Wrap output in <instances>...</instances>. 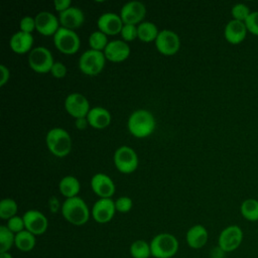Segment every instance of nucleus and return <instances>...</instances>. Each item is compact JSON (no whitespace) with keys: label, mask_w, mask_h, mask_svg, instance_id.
Masks as SVG:
<instances>
[{"label":"nucleus","mask_w":258,"mask_h":258,"mask_svg":"<svg viewBox=\"0 0 258 258\" xmlns=\"http://www.w3.org/2000/svg\"><path fill=\"white\" fill-rule=\"evenodd\" d=\"M155 125L154 116L145 109H138L132 112L127 121L129 132L137 138H145L151 135L155 129Z\"/></svg>","instance_id":"f257e3e1"},{"label":"nucleus","mask_w":258,"mask_h":258,"mask_svg":"<svg viewBox=\"0 0 258 258\" xmlns=\"http://www.w3.org/2000/svg\"><path fill=\"white\" fill-rule=\"evenodd\" d=\"M61 215L75 226L85 225L90 218V211L85 201L80 197L67 199L61 205Z\"/></svg>","instance_id":"f03ea898"},{"label":"nucleus","mask_w":258,"mask_h":258,"mask_svg":"<svg viewBox=\"0 0 258 258\" xmlns=\"http://www.w3.org/2000/svg\"><path fill=\"white\" fill-rule=\"evenodd\" d=\"M45 143L51 154L60 158L69 155L73 147L69 132L60 127L51 128L46 133Z\"/></svg>","instance_id":"7ed1b4c3"},{"label":"nucleus","mask_w":258,"mask_h":258,"mask_svg":"<svg viewBox=\"0 0 258 258\" xmlns=\"http://www.w3.org/2000/svg\"><path fill=\"white\" fill-rule=\"evenodd\" d=\"M151 255L155 258H171L178 250L177 239L169 233H161L150 242Z\"/></svg>","instance_id":"20e7f679"},{"label":"nucleus","mask_w":258,"mask_h":258,"mask_svg":"<svg viewBox=\"0 0 258 258\" xmlns=\"http://www.w3.org/2000/svg\"><path fill=\"white\" fill-rule=\"evenodd\" d=\"M105 54L103 51H98L94 49H88L82 53L79 58V69L87 76H97L99 75L105 67Z\"/></svg>","instance_id":"39448f33"},{"label":"nucleus","mask_w":258,"mask_h":258,"mask_svg":"<svg viewBox=\"0 0 258 258\" xmlns=\"http://www.w3.org/2000/svg\"><path fill=\"white\" fill-rule=\"evenodd\" d=\"M53 44L60 52L64 54H74L79 50L81 40L74 30L60 26L53 35Z\"/></svg>","instance_id":"423d86ee"},{"label":"nucleus","mask_w":258,"mask_h":258,"mask_svg":"<svg viewBox=\"0 0 258 258\" xmlns=\"http://www.w3.org/2000/svg\"><path fill=\"white\" fill-rule=\"evenodd\" d=\"M29 68L38 74H46L50 72L54 63L52 54L48 48L44 46L33 47L28 54Z\"/></svg>","instance_id":"0eeeda50"},{"label":"nucleus","mask_w":258,"mask_h":258,"mask_svg":"<svg viewBox=\"0 0 258 258\" xmlns=\"http://www.w3.org/2000/svg\"><path fill=\"white\" fill-rule=\"evenodd\" d=\"M113 161L116 168L125 174L134 172L138 167V156L135 150L129 146L123 145L116 149Z\"/></svg>","instance_id":"6e6552de"},{"label":"nucleus","mask_w":258,"mask_h":258,"mask_svg":"<svg viewBox=\"0 0 258 258\" xmlns=\"http://www.w3.org/2000/svg\"><path fill=\"white\" fill-rule=\"evenodd\" d=\"M243 231L237 225H230L222 230L218 238V246L226 253L237 250L243 242Z\"/></svg>","instance_id":"1a4fd4ad"},{"label":"nucleus","mask_w":258,"mask_h":258,"mask_svg":"<svg viewBox=\"0 0 258 258\" xmlns=\"http://www.w3.org/2000/svg\"><path fill=\"white\" fill-rule=\"evenodd\" d=\"M64 109L75 119L87 117L90 108L88 99L81 93H71L64 99Z\"/></svg>","instance_id":"9d476101"},{"label":"nucleus","mask_w":258,"mask_h":258,"mask_svg":"<svg viewBox=\"0 0 258 258\" xmlns=\"http://www.w3.org/2000/svg\"><path fill=\"white\" fill-rule=\"evenodd\" d=\"M156 49L164 55L175 54L180 47L179 36L172 30L163 29L159 31L155 40Z\"/></svg>","instance_id":"9b49d317"},{"label":"nucleus","mask_w":258,"mask_h":258,"mask_svg":"<svg viewBox=\"0 0 258 258\" xmlns=\"http://www.w3.org/2000/svg\"><path fill=\"white\" fill-rule=\"evenodd\" d=\"M119 15L124 24H140L146 15V7L140 1H129L122 6Z\"/></svg>","instance_id":"f8f14e48"},{"label":"nucleus","mask_w":258,"mask_h":258,"mask_svg":"<svg viewBox=\"0 0 258 258\" xmlns=\"http://www.w3.org/2000/svg\"><path fill=\"white\" fill-rule=\"evenodd\" d=\"M34 19L36 31L44 36H53L60 27L58 18L48 11H40Z\"/></svg>","instance_id":"ddd939ff"},{"label":"nucleus","mask_w":258,"mask_h":258,"mask_svg":"<svg viewBox=\"0 0 258 258\" xmlns=\"http://www.w3.org/2000/svg\"><path fill=\"white\" fill-rule=\"evenodd\" d=\"M91 187L100 199H111L115 194L116 187L112 178L102 172L94 174L91 178Z\"/></svg>","instance_id":"4468645a"},{"label":"nucleus","mask_w":258,"mask_h":258,"mask_svg":"<svg viewBox=\"0 0 258 258\" xmlns=\"http://www.w3.org/2000/svg\"><path fill=\"white\" fill-rule=\"evenodd\" d=\"M25 230L29 231L33 235H42L48 227V221L46 217L37 210H29L22 216Z\"/></svg>","instance_id":"2eb2a0df"},{"label":"nucleus","mask_w":258,"mask_h":258,"mask_svg":"<svg viewBox=\"0 0 258 258\" xmlns=\"http://www.w3.org/2000/svg\"><path fill=\"white\" fill-rule=\"evenodd\" d=\"M115 213V201L112 199H99L92 208V217L99 224L110 222Z\"/></svg>","instance_id":"dca6fc26"},{"label":"nucleus","mask_w":258,"mask_h":258,"mask_svg":"<svg viewBox=\"0 0 258 258\" xmlns=\"http://www.w3.org/2000/svg\"><path fill=\"white\" fill-rule=\"evenodd\" d=\"M97 25L99 30L106 35H116L121 32L124 23L120 15L113 12H105L99 16Z\"/></svg>","instance_id":"f3484780"},{"label":"nucleus","mask_w":258,"mask_h":258,"mask_svg":"<svg viewBox=\"0 0 258 258\" xmlns=\"http://www.w3.org/2000/svg\"><path fill=\"white\" fill-rule=\"evenodd\" d=\"M103 52L106 59L113 62H121L127 59L130 55V47L126 41L115 39L109 41Z\"/></svg>","instance_id":"a211bd4d"},{"label":"nucleus","mask_w":258,"mask_h":258,"mask_svg":"<svg viewBox=\"0 0 258 258\" xmlns=\"http://www.w3.org/2000/svg\"><path fill=\"white\" fill-rule=\"evenodd\" d=\"M58 20L61 27L74 30L83 25L85 21V15L81 8L77 6H71L69 9L58 14Z\"/></svg>","instance_id":"6ab92c4d"},{"label":"nucleus","mask_w":258,"mask_h":258,"mask_svg":"<svg viewBox=\"0 0 258 258\" xmlns=\"http://www.w3.org/2000/svg\"><path fill=\"white\" fill-rule=\"evenodd\" d=\"M247 32L245 22L232 19L225 26L224 36L229 43L239 44L245 40Z\"/></svg>","instance_id":"aec40b11"},{"label":"nucleus","mask_w":258,"mask_h":258,"mask_svg":"<svg viewBox=\"0 0 258 258\" xmlns=\"http://www.w3.org/2000/svg\"><path fill=\"white\" fill-rule=\"evenodd\" d=\"M9 45L11 50L17 54L30 52L33 45V36L30 33H25L19 30L11 36Z\"/></svg>","instance_id":"412c9836"},{"label":"nucleus","mask_w":258,"mask_h":258,"mask_svg":"<svg viewBox=\"0 0 258 258\" xmlns=\"http://www.w3.org/2000/svg\"><path fill=\"white\" fill-rule=\"evenodd\" d=\"M86 118L89 125L95 129H104L111 123V114L103 107L91 108Z\"/></svg>","instance_id":"4be33fe9"},{"label":"nucleus","mask_w":258,"mask_h":258,"mask_svg":"<svg viewBox=\"0 0 258 258\" xmlns=\"http://www.w3.org/2000/svg\"><path fill=\"white\" fill-rule=\"evenodd\" d=\"M186 243L192 249L203 248L209 239V233L203 225H195L186 232Z\"/></svg>","instance_id":"5701e85b"},{"label":"nucleus","mask_w":258,"mask_h":258,"mask_svg":"<svg viewBox=\"0 0 258 258\" xmlns=\"http://www.w3.org/2000/svg\"><path fill=\"white\" fill-rule=\"evenodd\" d=\"M58 189L60 194L67 199L78 197V194L81 189V183L76 176L66 175L63 176L58 183Z\"/></svg>","instance_id":"b1692460"},{"label":"nucleus","mask_w":258,"mask_h":258,"mask_svg":"<svg viewBox=\"0 0 258 258\" xmlns=\"http://www.w3.org/2000/svg\"><path fill=\"white\" fill-rule=\"evenodd\" d=\"M158 33V28L153 22L143 21L137 25V37L142 42H155Z\"/></svg>","instance_id":"393cba45"},{"label":"nucleus","mask_w":258,"mask_h":258,"mask_svg":"<svg viewBox=\"0 0 258 258\" xmlns=\"http://www.w3.org/2000/svg\"><path fill=\"white\" fill-rule=\"evenodd\" d=\"M240 213L242 217L249 222L258 221V200L246 199L240 206Z\"/></svg>","instance_id":"a878e982"},{"label":"nucleus","mask_w":258,"mask_h":258,"mask_svg":"<svg viewBox=\"0 0 258 258\" xmlns=\"http://www.w3.org/2000/svg\"><path fill=\"white\" fill-rule=\"evenodd\" d=\"M35 235L30 233L27 230H23L22 232L15 235V246L17 249L23 252H28L32 250L35 246Z\"/></svg>","instance_id":"bb28decb"},{"label":"nucleus","mask_w":258,"mask_h":258,"mask_svg":"<svg viewBox=\"0 0 258 258\" xmlns=\"http://www.w3.org/2000/svg\"><path fill=\"white\" fill-rule=\"evenodd\" d=\"M130 254L133 258H148L151 255L150 244L144 240H136L130 246Z\"/></svg>","instance_id":"cd10ccee"},{"label":"nucleus","mask_w":258,"mask_h":258,"mask_svg":"<svg viewBox=\"0 0 258 258\" xmlns=\"http://www.w3.org/2000/svg\"><path fill=\"white\" fill-rule=\"evenodd\" d=\"M18 211L17 203L10 198H5L0 202V218L3 220H9L16 216Z\"/></svg>","instance_id":"c85d7f7f"},{"label":"nucleus","mask_w":258,"mask_h":258,"mask_svg":"<svg viewBox=\"0 0 258 258\" xmlns=\"http://www.w3.org/2000/svg\"><path fill=\"white\" fill-rule=\"evenodd\" d=\"M108 37L105 33H103L100 30L93 31L89 36V45L91 49L98 50V51H104L106 46L108 45Z\"/></svg>","instance_id":"c756f323"},{"label":"nucleus","mask_w":258,"mask_h":258,"mask_svg":"<svg viewBox=\"0 0 258 258\" xmlns=\"http://www.w3.org/2000/svg\"><path fill=\"white\" fill-rule=\"evenodd\" d=\"M15 244V234L6 226H0V253L8 252Z\"/></svg>","instance_id":"7c9ffc66"},{"label":"nucleus","mask_w":258,"mask_h":258,"mask_svg":"<svg viewBox=\"0 0 258 258\" xmlns=\"http://www.w3.org/2000/svg\"><path fill=\"white\" fill-rule=\"evenodd\" d=\"M231 14L233 16V19L245 22L246 19L248 18V16L251 14V11L246 4L237 3L232 7Z\"/></svg>","instance_id":"2f4dec72"},{"label":"nucleus","mask_w":258,"mask_h":258,"mask_svg":"<svg viewBox=\"0 0 258 258\" xmlns=\"http://www.w3.org/2000/svg\"><path fill=\"white\" fill-rule=\"evenodd\" d=\"M7 225L6 227L12 232L14 233L15 235L22 232L23 230H25V225H24V221H23V218L22 217H19V216H14L12 217L11 219L7 220Z\"/></svg>","instance_id":"473e14b6"},{"label":"nucleus","mask_w":258,"mask_h":258,"mask_svg":"<svg viewBox=\"0 0 258 258\" xmlns=\"http://www.w3.org/2000/svg\"><path fill=\"white\" fill-rule=\"evenodd\" d=\"M120 34L124 41H133L135 38H137V26L132 24H124Z\"/></svg>","instance_id":"72a5a7b5"},{"label":"nucleus","mask_w":258,"mask_h":258,"mask_svg":"<svg viewBox=\"0 0 258 258\" xmlns=\"http://www.w3.org/2000/svg\"><path fill=\"white\" fill-rule=\"evenodd\" d=\"M133 206V202L129 197L123 196V197H119L116 201H115V208L117 212L120 213H128Z\"/></svg>","instance_id":"f704fd0d"},{"label":"nucleus","mask_w":258,"mask_h":258,"mask_svg":"<svg viewBox=\"0 0 258 258\" xmlns=\"http://www.w3.org/2000/svg\"><path fill=\"white\" fill-rule=\"evenodd\" d=\"M245 25L248 32L258 36V11L251 12L245 21Z\"/></svg>","instance_id":"c9c22d12"},{"label":"nucleus","mask_w":258,"mask_h":258,"mask_svg":"<svg viewBox=\"0 0 258 258\" xmlns=\"http://www.w3.org/2000/svg\"><path fill=\"white\" fill-rule=\"evenodd\" d=\"M19 27H20V31L32 34L33 30H36L34 17H31V16L22 17L19 23Z\"/></svg>","instance_id":"e433bc0d"},{"label":"nucleus","mask_w":258,"mask_h":258,"mask_svg":"<svg viewBox=\"0 0 258 258\" xmlns=\"http://www.w3.org/2000/svg\"><path fill=\"white\" fill-rule=\"evenodd\" d=\"M51 76L55 79H61L67 75V68L61 61H54L51 70L49 72Z\"/></svg>","instance_id":"4c0bfd02"},{"label":"nucleus","mask_w":258,"mask_h":258,"mask_svg":"<svg viewBox=\"0 0 258 258\" xmlns=\"http://www.w3.org/2000/svg\"><path fill=\"white\" fill-rule=\"evenodd\" d=\"M71 6H72L71 0H54L53 1V7L58 13L63 12L64 10L69 9Z\"/></svg>","instance_id":"58836bf2"},{"label":"nucleus","mask_w":258,"mask_h":258,"mask_svg":"<svg viewBox=\"0 0 258 258\" xmlns=\"http://www.w3.org/2000/svg\"><path fill=\"white\" fill-rule=\"evenodd\" d=\"M0 73H1V77H0V86L3 87L5 84L8 83L9 78H10V71L9 69L4 66V64H0Z\"/></svg>","instance_id":"ea45409f"},{"label":"nucleus","mask_w":258,"mask_h":258,"mask_svg":"<svg viewBox=\"0 0 258 258\" xmlns=\"http://www.w3.org/2000/svg\"><path fill=\"white\" fill-rule=\"evenodd\" d=\"M225 255H226V252L223 249H221L219 246L213 248L210 253L211 258H225Z\"/></svg>","instance_id":"a19ab883"},{"label":"nucleus","mask_w":258,"mask_h":258,"mask_svg":"<svg viewBox=\"0 0 258 258\" xmlns=\"http://www.w3.org/2000/svg\"><path fill=\"white\" fill-rule=\"evenodd\" d=\"M75 125H76L77 129H79V130H85V129L89 126V122H88V120H87L86 117H84V118H78V119H76V121H75Z\"/></svg>","instance_id":"79ce46f5"},{"label":"nucleus","mask_w":258,"mask_h":258,"mask_svg":"<svg viewBox=\"0 0 258 258\" xmlns=\"http://www.w3.org/2000/svg\"><path fill=\"white\" fill-rule=\"evenodd\" d=\"M0 258H13V257L8 252H4V253H0Z\"/></svg>","instance_id":"37998d69"}]
</instances>
